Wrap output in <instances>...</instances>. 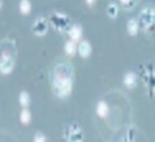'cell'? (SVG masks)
<instances>
[{
    "instance_id": "obj_1",
    "label": "cell",
    "mask_w": 155,
    "mask_h": 142,
    "mask_svg": "<svg viewBox=\"0 0 155 142\" xmlns=\"http://www.w3.org/2000/svg\"><path fill=\"white\" fill-rule=\"evenodd\" d=\"M52 86L57 96L65 98L73 90V73L68 65H59L54 71Z\"/></svg>"
},
{
    "instance_id": "obj_2",
    "label": "cell",
    "mask_w": 155,
    "mask_h": 142,
    "mask_svg": "<svg viewBox=\"0 0 155 142\" xmlns=\"http://www.w3.org/2000/svg\"><path fill=\"white\" fill-rule=\"evenodd\" d=\"M15 65V55L10 51H3L0 53V73L4 75L10 74Z\"/></svg>"
},
{
    "instance_id": "obj_3",
    "label": "cell",
    "mask_w": 155,
    "mask_h": 142,
    "mask_svg": "<svg viewBox=\"0 0 155 142\" xmlns=\"http://www.w3.org/2000/svg\"><path fill=\"white\" fill-rule=\"evenodd\" d=\"M155 22V10L153 8H145L140 13L139 24H141L143 28L151 27V24Z\"/></svg>"
},
{
    "instance_id": "obj_4",
    "label": "cell",
    "mask_w": 155,
    "mask_h": 142,
    "mask_svg": "<svg viewBox=\"0 0 155 142\" xmlns=\"http://www.w3.org/2000/svg\"><path fill=\"white\" fill-rule=\"evenodd\" d=\"M48 25H47V21L45 18H38L37 21L33 23L32 25V29H33V33L37 36H45L47 33V29Z\"/></svg>"
},
{
    "instance_id": "obj_5",
    "label": "cell",
    "mask_w": 155,
    "mask_h": 142,
    "mask_svg": "<svg viewBox=\"0 0 155 142\" xmlns=\"http://www.w3.org/2000/svg\"><path fill=\"white\" fill-rule=\"evenodd\" d=\"M78 53H79L80 57H83V59L89 57L90 53H92V46H90V43L88 41H81L78 44Z\"/></svg>"
},
{
    "instance_id": "obj_6",
    "label": "cell",
    "mask_w": 155,
    "mask_h": 142,
    "mask_svg": "<svg viewBox=\"0 0 155 142\" xmlns=\"http://www.w3.org/2000/svg\"><path fill=\"white\" fill-rule=\"evenodd\" d=\"M81 36H83V29L80 25H73V27L69 29V37L71 41H75V42L80 41Z\"/></svg>"
},
{
    "instance_id": "obj_7",
    "label": "cell",
    "mask_w": 155,
    "mask_h": 142,
    "mask_svg": "<svg viewBox=\"0 0 155 142\" xmlns=\"http://www.w3.org/2000/svg\"><path fill=\"white\" fill-rule=\"evenodd\" d=\"M124 82H125L126 88L134 89L135 86L137 85V77H136V75H135L134 73H127L125 75V77H124Z\"/></svg>"
},
{
    "instance_id": "obj_8",
    "label": "cell",
    "mask_w": 155,
    "mask_h": 142,
    "mask_svg": "<svg viewBox=\"0 0 155 142\" xmlns=\"http://www.w3.org/2000/svg\"><path fill=\"white\" fill-rule=\"evenodd\" d=\"M97 115L98 117H101V118H106L107 117V114H108V112H109V107H108V104L106 102H99L98 104H97Z\"/></svg>"
},
{
    "instance_id": "obj_9",
    "label": "cell",
    "mask_w": 155,
    "mask_h": 142,
    "mask_svg": "<svg viewBox=\"0 0 155 142\" xmlns=\"http://www.w3.org/2000/svg\"><path fill=\"white\" fill-rule=\"evenodd\" d=\"M64 50H65V53L68 56H74L78 52V46H76V42L75 41H68L64 46Z\"/></svg>"
},
{
    "instance_id": "obj_10",
    "label": "cell",
    "mask_w": 155,
    "mask_h": 142,
    "mask_svg": "<svg viewBox=\"0 0 155 142\" xmlns=\"http://www.w3.org/2000/svg\"><path fill=\"white\" fill-rule=\"evenodd\" d=\"M127 33L130 36H135L139 32V21L136 19H131V21L127 22Z\"/></svg>"
},
{
    "instance_id": "obj_11",
    "label": "cell",
    "mask_w": 155,
    "mask_h": 142,
    "mask_svg": "<svg viewBox=\"0 0 155 142\" xmlns=\"http://www.w3.org/2000/svg\"><path fill=\"white\" fill-rule=\"evenodd\" d=\"M19 10H21L22 14H29L32 10V4L29 0H21V3H19Z\"/></svg>"
},
{
    "instance_id": "obj_12",
    "label": "cell",
    "mask_w": 155,
    "mask_h": 142,
    "mask_svg": "<svg viewBox=\"0 0 155 142\" xmlns=\"http://www.w3.org/2000/svg\"><path fill=\"white\" fill-rule=\"evenodd\" d=\"M31 118H32V115H31V112L28 111V109H23V111L21 112L19 119H21V122L23 124H28L31 122Z\"/></svg>"
},
{
    "instance_id": "obj_13",
    "label": "cell",
    "mask_w": 155,
    "mask_h": 142,
    "mask_svg": "<svg viewBox=\"0 0 155 142\" xmlns=\"http://www.w3.org/2000/svg\"><path fill=\"white\" fill-rule=\"evenodd\" d=\"M31 102V98H29V94L27 92H22L19 94V103L23 105V107H27Z\"/></svg>"
},
{
    "instance_id": "obj_14",
    "label": "cell",
    "mask_w": 155,
    "mask_h": 142,
    "mask_svg": "<svg viewBox=\"0 0 155 142\" xmlns=\"http://www.w3.org/2000/svg\"><path fill=\"white\" fill-rule=\"evenodd\" d=\"M107 13H108V15L111 17V18H116V17H117V14H118V6L116 5L114 3L109 4V5H108Z\"/></svg>"
},
{
    "instance_id": "obj_15",
    "label": "cell",
    "mask_w": 155,
    "mask_h": 142,
    "mask_svg": "<svg viewBox=\"0 0 155 142\" xmlns=\"http://www.w3.org/2000/svg\"><path fill=\"white\" fill-rule=\"evenodd\" d=\"M35 141H38V142H43V141H46V137H45L43 134L38 133V134H36V136H35Z\"/></svg>"
},
{
    "instance_id": "obj_16",
    "label": "cell",
    "mask_w": 155,
    "mask_h": 142,
    "mask_svg": "<svg viewBox=\"0 0 155 142\" xmlns=\"http://www.w3.org/2000/svg\"><path fill=\"white\" fill-rule=\"evenodd\" d=\"M85 3L88 6H93L95 4V0H85Z\"/></svg>"
},
{
    "instance_id": "obj_17",
    "label": "cell",
    "mask_w": 155,
    "mask_h": 142,
    "mask_svg": "<svg viewBox=\"0 0 155 142\" xmlns=\"http://www.w3.org/2000/svg\"><path fill=\"white\" fill-rule=\"evenodd\" d=\"M120 2H121V3H124V4H127V3H130L131 0H120Z\"/></svg>"
},
{
    "instance_id": "obj_18",
    "label": "cell",
    "mask_w": 155,
    "mask_h": 142,
    "mask_svg": "<svg viewBox=\"0 0 155 142\" xmlns=\"http://www.w3.org/2000/svg\"><path fill=\"white\" fill-rule=\"evenodd\" d=\"M2 6H3V0H0V9H2Z\"/></svg>"
}]
</instances>
